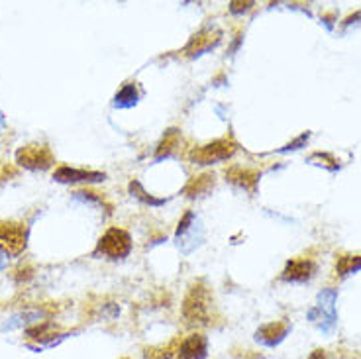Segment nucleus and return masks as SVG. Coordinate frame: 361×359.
Returning a JSON list of instances; mask_svg holds the SVG:
<instances>
[{"label": "nucleus", "mask_w": 361, "mask_h": 359, "mask_svg": "<svg viewBox=\"0 0 361 359\" xmlns=\"http://www.w3.org/2000/svg\"><path fill=\"white\" fill-rule=\"evenodd\" d=\"M177 142H179V138H177V132H175V130H171L169 134L165 135V140H163L161 145H159V150H157V159H161L163 155H167V153L171 152L173 147L177 145Z\"/></svg>", "instance_id": "nucleus-17"}, {"label": "nucleus", "mask_w": 361, "mask_h": 359, "mask_svg": "<svg viewBox=\"0 0 361 359\" xmlns=\"http://www.w3.org/2000/svg\"><path fill=\"white\" fill-rule=\"evenodd\" d=\"M316 265L314 261L310 260H295L287 263V267L283 271L281 279L287 283H305L314 277Z\"/></svg>", "instance_id": "nucleus-9"}, {"label": "nucleus", "mask_w": 361, "mask_h": 359, "mask_svg": "<svg viewBox=\"0 0 361 359\" xmlns=\"http://www.w3.org/2000/svg\"><path fill=\"white\" fill-rule=\"evenodd\" d=\"M252 6V2H232V12H240V10H247Z\"/></svg>", "instance_id": "nucleus-20"}, {"label": "nucleus", "mask_w": 361, "mask_h": 359, "mask_svg": "<svg viewBox=\"0 0 361 359\" xmlns=\"http://www.w3.org/2000/svg\"><path fill=\"white\" fill-rule=\"evenodd\" d=\"M130 190H132V195H135V197L140 198V200H144V202H149V205H163V200H157V198L147 197V193L142 189V185H140L137 181H134V183L130 185Z\"/></svg>", "instance_id": "nucleus-18"}, {"label": "nucleus", "mask_w": 361, "mask_h": 359, "mask_svg": "<svg viewBox=\"0 0 361 359\" xmlns=\"http://www.w3.org/2000/svg\"><path fill=\"white\" fill-rule=\"evenodd\" d=\"M16 159L26 169H47L54 163V155L45 145H26L16 153Z\"/></svg>", "instance_id": "nucleus-6"}, {"label": "nucleus", "mask_w": 361, "mask_h": 359, "mask_svg": "<svg viewBox=\"0 0 361 359\" xmlns=\"http://www.w3.org/2000/svg\"><path fill=\"white\" fill-rule=\"evenodd\" d=\"M247 359H263L262 355H247Z\"/></svg>", "instance_id": "nucleus-22"}, {"label": "nucleus", "mask_w": 361, "mask_h": 359, "mask_svg": "<svg viewBox=\"0 0 361 359\" xmlns=\"http://www.w3.org/2000/svg\"><path fill=\"white\" fill-rule=\"evenodd\" d=\"M307 140H308V134H302V135H300V138H298L297 142H293V144L287 145V147H285L283 152H289V150H298V147H300V145L305 144Z\"/></svg>", "instance_id": "nucleus-19"}, {"label": "nucleus", "mask_w": 361, "mask_h": 359, "mask_svg": "<svg viewBox=\"0 0 361 359\" xmlns=\"http://www.w3.org/2000/svg\"><path fill=\"white\" fill-rule=\"evenodd\" d=\"M212 295L202 283H192L183 300V318L189 326H204L210 322Z\"/></svg>", "instance_id": "nucleus-1"}, {"label": "nucleus", "mask_w": 361, "mask_h": 359, "mask_svg": "<svg viewBox=\"0 0 361 359\" xmlns=\"http://www.w3.org/2000/svg\"><path fill=\"white\" fill-rule=\"evenodd\" d=\"M226 177H228V181H232L234 185H238V187H242L245 190H252L253 193L255 187H257V181H259V173L234 167V169H230L226 173Z\"/></svg>", "instance_id": "nucleus-11"}, {"label": "nucleus", "mask_w": 361, "mask_h": 359, "mask_svg": "<svg viewBox=\"0 0 361 359\" xmlns=\"http://www.w3.org/2000/svg\"><path fill=\"white\" fill-rule=\"evenodd\" d=\"M27 230L20 222H0V250L10 255H18L26 250Z\"/></svg>", "instance_id": "nucleus-5"}, {"label": "nucleus", "mask_w": 361, "mask_h": 359, "mask_svg": "<svg viewBox=\"0 0 361 359\" xmlns=\"http://www.w3.org/2000/svg\"><path fill=\"white\" fill-rule=\"evenodd\" d=\"M336 300H338V291H336V288H324V291L318 295V300H316L314 308L308 312V320L314 322L324 334L332 332L336 328V322H338V316H336Z\"/></svg>", "instance_id": "nucleus-2"}, {"label": "nucleus", "mask_w": 361, "mask_h": 359, "mask_svg": "<svg viewBox=\"0 0 361 359\" xmlns=\"http://www.w3.org/2000/svg\"><path fill=\"white\" fill-rule=\"evenodd\" d=\"M361 269V255H342L336 261V271L340 277H348Z\"/></svg>", "instance_id": "nucleus-13"}, {"label": "nucleus", "mask_w": 361, "mask_h": 359, "mask_svg": "<svg viewBox=\"0 0 361 359\" xmlns=\"http://www.w3.org/2000/svg\"><path fill=\"white\" fill-rule=\"evenodd\" d=\"M54 179L61 181V183H77V181H102L104 175L102 173H94V171H79L71 169V167H59L54 173Z\"/></svg>", "instance_id": "nucleus-10"}, {"label": "nucleus", "mask_w": 361, "mask_h": 359, "mask_svg": "<svg viewBox=\"0 0 361 359\" xmlns=\"http://www.w3.org/2000/svg\"><path fill=\"white\" fill-rule=\"evenodd\" d=\"M177 340L171 341V343H167V346H161V348H147L144 351V358L145 359H171L173 355H177Z\"/></svg>", "instance_id": "nucleus-14"}, {"label": "nucleus", "mask_w": 361, "mask_h": 359, "mask_svg": "<svg viewBox=\"0 0 361 359\" xmlns=\"http://www.w3.org/2000/svg\"><path fill=\"white\" fill-rule=\"evenodd\" d=\"M208 353V340L202 334H190L179 343L177 359H204Z\"/></svg>", "instance_id": "nucleus-8"}, {"label": "nucleus", "mask_w": 361, "mask_h": 359, "mask_svg": "<svg viewBox=\"0 0 361 359\" xmlns=\"http://www.w3.org/2000/svg\"><path fill=\"white\" fill-rule=\"evenodd\" d=\"M116 107L120 108H128V107H134L135 100H137V90H135V85H126L124 89L120 90L116 95Z\"/></svg>", "instance_id": "nucleus-16"}, {"label": "nucleus", "mask_w": 361, "mask_h": 359, "mask_svg": "<svg viewBox=\"0 0 361 359\" xmlns=\"http://www.w3.org/2000/svg\"><path fill=\"white\" fill-rule=\"evenodd\" d=\"M290 332V324L289 322H271L262 326L257 332H255V340L259 341L262 346H267V348H275L279 346L281 341L287 338V334Z\"/></svg>", "instance_id": "nucleus-7"}, {"label": "nucleus", "mask_w": 361, "mask_h": 359, "mask_svg": "<svg viewBox=\"0 0 361 359\" xmlns=\"http://www.w3.org/2000/svg\"><path fill=\"white\" fill-rule=\"evenodd\" d=\"M220 42V37L218 39H212V32H207V34H199V36H195L190 39V44L187 45V54L189 55H200L202 51H207L208 47H212V45H216Z\"/></svg>", "instance_id": "nucleus-12"}, {"label": "nucleus", "mask_w": 361, "mask_h": 359, "mask_svg": "<svg viewBox=\"0 0 361 359\" xmlns=\"http://www.w3.org/2000/svg\"><path fill=\"white\" fill-rule=\"evenodd\" d=\"M210 185H214V177L212 175H202L199 179L190 181L189 187L185 189V193L189 197H199V195H202V193H207L210 189Z\"/></svg>", "instance_id": "nucleus-15"}, {"label": "nucleus", "mask_w": 361, "mask_h": 359, "mask_svg": "<svg viewBox=\"0 0 361 359\" xmlns=\"http://www.w3.org/2000/svg\"><path fill=\"white\" fill-rule=\"evenodd\" d=\"M130 250H132V238L120 228H110L97 245V253L106 255L109 260H122L130 253Z\"/></svg>", "instance_id": "nucleus-3"}, {"label": "nucleus", "mask_w": 361, "mask_h": 359, "mask_svg": "<svg viewBox=\"0 0 361 359\" xmlns=\"http://www.w3.org/2000/svg\"><path fill=\"white\" fill-rule=\"evenodd\" d=\"M235 153V144L230 140H218L212 144L202 145L199 150L190 152V162L199 163V165H210V163L226 162Z\"/></svg>", "instance_id": "nucleus-4"}, {"label": "nucleus", "mask_w": 361, "mask_h": 359, "mask_svg": "<svg viewBox=\"0 0 361 359\" xmlns=\"http://www.w3.org/2000/svg\"><path fill=\"white\" fill-rule=\"evenodd\" d=\"M124 359H128V358H124Z\"/></svg>", "instance_id": "nucleus-23"}, {"label": "nucleus", "mask_w": 361, "mask_h": 359, "mask_svg": "<svg viewBox=\"0 0 361 359\" xmlns=\"http://www.w3.org/2000/svg\"><path fill=\"white\" fill-rule=\"evenodd\" d=\"M308 359H328V358H326V353L322 350H314L312 353H310V358Z\"/></svg>", "instance_id": "nucleus-21"}]
</instances>
